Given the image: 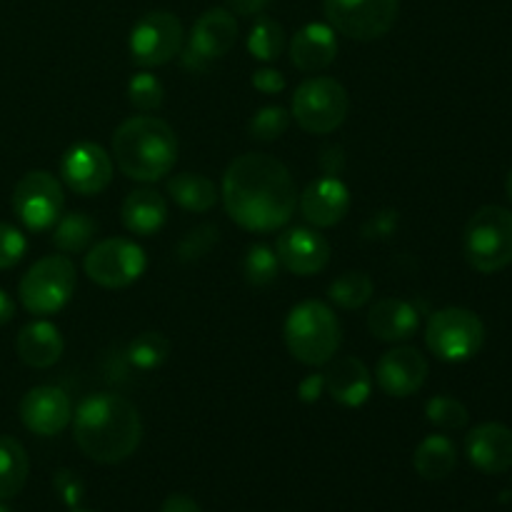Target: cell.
Returning <instances> with one entry per match:
<instances>
[{"instance_id": "obj_1", "label": "cell", "mask_w": 512, "mask_h": 512, "mask_svg": "<svg viewBox=\"0 0 512 512\" xmlns=\"http://www.w3.org/2000/svg\"><path fill=\"white\" fill-rule=\"evenodd\" d=\"M225 213L250 233H273L290 223L298 208V188L290 170L265 153H245L223 175Z\"/></svg>"}, {"instance_id": "obj_2", "label": "cell", "mask_w": 512, "mask_h": 512, "mask_svg": "<svg viewBox=\"0 0 512 512\" xmlns=\"http://www.w3.org/2000/svg\"><path fill=\"white\" fill-rule=\"evenodd\" d=\"M75 445L85 458L103 465L128 460L143 440L140 413L128 398L115 393L88 395L75 410Z\"/></svg>"}, {"instance_id": "obj_3", "label": "cell", "mask_w": 512, "mask_h": 512, "mask_svg": "<svg viewBox=\"0 0 512 512\" xmlns=\"http://www.w3.org/2000/svg\"><path fill=\"white\" fill-rule=\"evenodd\" d=\"M113 158L125 178L155 183L178 163L175 130L155 115L128 118L113 133Z\"/></svg>"}, {"instance_id": "obj_4", "label": "cell", "mask_w": 512, "mask_h": 512, "mask_svg": "<svg viewBox=\"0 0 512 512\" xmlns=\"http://www.w3.org/2000/svg\"><path fill=\"white\" fill-rule=\"evenodd\" d=\"M285 345L303 365H325L340 348V323L333 308L320 300H303L285 320Z\"/></svg>"}, {"instance_id": "obj_5", "label": "cell", "mask_w": 512, "mask_h": 512, "mask_svg": "<svg viewBox=\"0 0 512 512\" xmlns=\"http://www.w3.org/2000/svg\"><path fill=\"white\" fill-rule=\"evenodd\" d=\"M465 260L478 273H498L512 263V213L485 205L468 220L463 233Z\"/></svg>"}, {"instance_id": "obj_6", "label": "cell", "mask_w": 512, "mask_h": 512, "mask_svg": "<svg viewBox=\"0 0 512 512\" xmlns=\"http://www.w3.org/2000/svg\"><path fill=\"white\" fill-rule=\"evenodd\" d=\"M78 273L68 255H45L35 260L18 285L23 308L30 315H53L70 303Z\"/></svg>"}, {"instance_id": "obj_7", "label": "cell", "mask_w": 512, "mask_h": 512, "mask_svg": "<svg viewBox=\"0 0 512 512\" xmlns=\"http://www.w3.org/2000/svg\"><path fill=\"white\" fill-rule=\"evenodd\" d=\"M348 108V90L328 75H315L295 88L293 118L310 135L333 133L343 125Z\"/></svg>"}, {"instance_id": "obj_8", "label": "cell", "mask_w": 512, "mask_h": 512, "mask_svg": "<svg viewBox=\"0 0 512 512\" xmlns=\"http://www.w3.org/2000/svg\"><path fill=\"white\" fill-rule=\"evenodd\" d=\"M425 343L435 358L445 363H465L475 358L485 343V325L473 310L443 308L430 315Z\"/></svg>"}, {"instance_id": "obj_9", "label": "cell", "mask_w": 512, "mask_h": 512, "mask_svg": "<svg viewBox=\"0 0 512 512\" xmlns=\"http://www.w3.org/2000/svg\"><path fill=\"white\" fill-rule=\"evenodd\" d=\"M323 10L335 33L368 43L390 33L400 0H323Z\"/></svg>"}, {"instance_id": "obj_10", "label": "cell", "mask_w": 512, "mask_h": 512, "mask_svg": "<svg viewBox=\"0 0 512 512\" xmlns=\"http://www.w3.org/2000/svg\"><path fill=\"white\" fill-rule=\"evenodd\" d=\"M148 268L145 250L135 240L108 238L95 243L83 260V270L95 285L120 290L133 285Z\"/></svg>"}, {"instance_id": "obj_11", "label": "cell", "mask_w": 512, "mask_h": 512, "mask_svg": "<svg viewBox=\"0 0 512 512\" xmlns=\"http://www.w3.org/2000/svg\"><path fill=\"white\" fill-rule=\"evenodd\" d=\"M65 208L60 180L48 170H30L15 183L13 210L28 230H50Z\"/></svg>"}, {"instance_id": "obj_12", "label": "cell", "mask_w": 512, "mask_h": 512, "mask_svg": "<svg viewBox=\"0 0 512 512\" xmlns=\"http://www.w3.org/2000/svg\"><path fill=\"white\" fill-rule=\"evenodd\" d=\"M183 23L168 10L145 13L130 30L128 48L140 68H160L183 50Z\"/></svg>"}, {"instance_id": "obj_13", "label": "cell", "mask_w": 512, "mask_h": 512, "mask_svg": "<svg viewBox=\"0 0 512 512\" xmlns=\"http://www.w3.org/2000/svg\"><path fill=\"white\" fill-rule=\"evenodd\" d=\"M238 40V20L233 10L210 8L195 20L190 43L185 48V65L195 70H205V65L220 60L230 53V48Z\"/></svg>"}, {"instance_id": "obj_14", "label": "cell", "mask_w": 512, "mask_h": 512, "mask_svg": "<svg viewBox=\"0 0 512 512\" xmlns=\"http://www.w3.org/2000/svg\"><path fill=\"white\" fill-rule=\"evenodd\" d=\"M60 175L73 193L85 195V198L98 195L113 180V155H108L103 145L80 140L65 150L60 160Z\"/></svg>"}, {"instance_id": "obj_15", "label": "cell", "mask_w": 512, "mask_h": 512, "mask_svg": "<svg viewBox=\"0 0 512 512\" xmlns=\"http://www.w3.org/2000/svg\"><path fill=\"white\" fill-rule=\"evenodd\" d=\"M20 420L30 433L40 438H53L63 433L73 420V403L63 388L38 385V388H30L20 400Z\"/></svg>"}, {"instance_id": "obj_16", "label": "cell", "mask_w": 512, "mask_h": 512, "mask_svg": "<svg viewBox=\"0 0 512 512\" xmlns=\"http://www.w3.org/2000/svg\"><path fill=\"white\" fill-rule=\"evenodd\" d=\"M428 360L418 348H393L378 360L375 380L390 398H410L428 380Z\"/></svg>"}, {"instance_id": "obj_17", "label": "cell", "mask_w": 512, "mask_h": 512, "mask_svg": "<svg viewBox=\"0 0 512 512\" xmlns=\"http://www.w3.org/2000/svg\"><path fill=\"white\" fill-rule=\"evenodd\" d=\"M330 253L333 250H330L328 240L318 230L310 228H290L275 240V255H278L280 265L303 278L328 268Z\"/></svg>"}, {"instance_id": "obj_18", "label": "cell", "mask_w": 512, "mask_h": 512, "mask_svg": "<svg viewBox=\"0 0 512 512\" xmlns=\"http://www.w3.org/2000/svg\"><path fill=\"white\" fill-rule=\"evenodd\" d=\"M300 213L315 228H333L348 215L350 190L338 175L313 180L298 198Z\"/></svg>"}, {"instance_id": "obj_19", "label": "cell", "mask_w": 512, "mask_h": 512, "mask_svg": "<svg viewBox=\"0 0 512 512\" xmlns=\"http://www.w3.org/2000/svg\"><path fill=\"white\" fill-rule=\"evenodd\" d=\"M465 453L470 463L483 473H508L512 468V430L503 423L478 425L465 440Z\"/></svg>"}, {"instance_id": "obj_20", "label": "cell", "mask_w": 512, "mask_h": 512, "mask_svg": "<svg viewBox=\"0 0 512 512\" xmlns=\"http://www.w3.org/2000/svg\"><path fill=\"white\" fill-rule=\"evenodd\" d=\"M338 55V38L328 23H308L290 40V63L303 73H320Z\"/></svg>"}, {"instance_id": "obj_21", "label": "cell", "mask_w": 512, "mask_h": 512, "mask_svg": "<svg viewBox=\"0 0 512 512\" xmlns=\"http://www.w3.org/2000/svg\"><path fill=\"white\" fill-rule=\"evenodd\" d=\"M420 328V313L410 300L383 298L370 308L368 330L383 343H403Z\"/></svg>"}, {"instance_id": "obj_22", "label": "cell", "mask_w": 512, "mask_h": 512, "mask_svg": "<svg viewBox=\"0 0 512 512\" xmlns=\"http://www.w3.org/2000/svg\"><path fill=\"white\" fill-rule=\"evenodd\" d=\"M325 393L345 408H360L373 393V375L360 358H340L325 373Z\"/></svg>"}, {"instance_id": "obj_23", "label": "cell", "mask_w": 512, "mask_h": 512, "mask_svg": "<svg viewBox=\"0 0 512 512\" xmlns=\"http://www.w3.org/2000/svg\"><path fill=\"white\" fill-rule=\"evenodd\" d=\"M63 348V335H60V330L50 320H33L15 338L18 358L25 365L38 370H45L58 363L60 355H63Z\"/></svg>"}, {"instance_id": "obj_24", "label": "cell", "mask_w": 512, "mask_h": 512, "mask_svg": "<svg viewBox=\"0 0 512 512\" xmlns=\"http://www.w3.org/2000/svg\"><path fill=\"white\" fill-rule=\"evenodd\" d=\"M120 218H123L128 233L150 238L163 230L165 220H168V203L163 195L150 188L133 190L120 208Z\"/></svg>"}, {"instance_id": "obj_25", "label": "cell", "mask_w": 512, "mask_h": 512, "mask_svg": "<svg viewBox=\"0 0 512 512\" xmlns=\"http://www.w3.org/2000/svg\"><path fill=\"white\" fill-rule=\"evenodd\" d=\"M413 465L420 478L435 483V480H443L453 473L455 465H458V450L448 435H428L415 448Z\"/></svg>"}, {"instance_id": "obj_26", "label": "cell", "mask_w": 512, "mask_h": 512, "mask_svg": "<svg viewBox=\"0 0 512 512\" xmlns=\"http://www.w3.org/2000/svg\"><path fill=\"white\" fill-rule=\"evenodd\" d=\"M168 195L188 213H208L220 193L210 178L200 173H178L168 180Z\"/></svg>"}, {"instance_id": "obj_27", "label": "cell", "mask_w": 512, "mask_h": 512, "mask_svg": "<svg viewBox=\"0 0 512 512\" xmlns=\"http://www.w3.org/2000/svg\"><path fill=\"white\" fill-rule=\"evenodd\" d=\"M30 460L20 440L0 435V500H10L25 488Z\"/></svg>"}, {"instance_id": "obj_28", "label": "cell", "mask_w": 512, "mask_h": 512, "mask_svg": "<svg viewBox=\"0 0 512 512\" xmlns=\"http://www.w3.org/2000/svg\"><path fill=\"white\" fill-rule=\"evenodd\" d=\"M98 233V223L88 213L60 215L53 225V245L60 253H83Z\"/></svg>"}, {"instance_id": "obj_29", "label": "cell", "mask_w": 512, "mask_h": 512, "mask_svg": "<svg viewBox=\"0 0 512 512\" xmlns=\"http://www.w3.org/2000/svg\"><path fill=\"white\" fill-rule=\"evenodd\" d=\"M375 293V285L368 273L363 270H348L340 278H335L328 288L330 303H335L343 310H358L365 303H370Z\"/></svg>"}, {"instance_id": "obj_30", "label": "cell", "mask_w": 512, "mask_h": 512, "mask_svg": "<svg viewBox=\"0 0 512 512\" xmlns=\"http://www.w3.org/2000/svg\"><path fill=\"white\" fill-rule=\"evenodd\" d=\"M248 50L255 60H278L285 50V30L278 20L260 15L248 33Z\"/></svg>"}, {"instance_id": "obj_31", "label": "cell", "mask_w": 512, "mask_h": 512, "mask_svg": "<svg viewBox=\"0 0 512 512\" xmlns=\"http://www.w3.org/2000/svg\"><path fill=\"white\" fill-rule=\"evenodd\" d=\"M170 340L163 333H140L130 340L128 360L138 370H155L168 360Z\"/></svg>"}, {"instance_id": "obj_32", "label": "cell", "mask_w": 512, "mask_h": 512, "mask_svg": "<svg viewBox=\"0 0 512 512\" xmlns=\"http://www.w3.org/2000/svg\"><path fill=\"white\" fill-rule=\"evenodd\" d=\"M278 270L280 260L278 255H275V248H270V245L265 243L250 245L243 260V275L250 285H255V288L270 285L278 278Z\"/></svg>"}, {"instance_id": "obj_33", "label": "cell", "mask_w": 512, "mask_h": 512, "mask_svg": "<svg viewBox=\"0 0 512 512\" xmlns=\"http://www.w3.org/2000/svg\"><path fill=\"white\" fill-rule=\"evenodd\" d=\"M425 418L443 430H460L468 425V408L458 398L450 395H435L425 403Z\"/></svg>"}, {"instance_id": "obj_34", "label": "cell", "mask_w": 512, "mask_h": 512, "mask_svg": "<svg viewBox=\"0 0 512 512\" xmlns=\"http://www.w3.org/2000/svg\"><path fill=\"white\" fill-rule=\"evenodd\" d=\"M288 128H290V113L285 108H280V105H265V108H260L248 123L250 138L263 140V143L278 140L280 135H285V130Z\"/></svg>"}, {"instance_id": "obj_35", "label": "cell", "mask_w": 512, "mask_h": 512, "mask_svg": "<svg viewBox=\"0 0 512 512\" xmlns=\"http://www.w3.org/2000/svg\"><path fill=\"white\" fill-rule=\"evenodd\" d=\"M165 88L153 73L143 70V73L133 75L128 83V100L133 108L143 110V113H150V110H158L163 105Z\"/></svg>"}, {"instance_id": "obj_36", "label": "cell", "mask_w": 512, "mask_h": 512, "mask_svg": "<svg viewBox=\"0 0 512 512\" xmlns=\"http://www.w3.org/2000/svg\"><path fill=\"white\" fill-rule=\"evenodd\" d=\"M218 243V228L213 225H198V228L190 230L178 245V258L180 260H198L203 255H208L213 250V245Z\"/></svg>"}, {"instance_id": "obj_37", "label": "cell", "mask_w": 512, "mask_h": 512, "mask_svg": "<svg viewBox=\"0 0 512 512\" xmlns=\"http://www.w3.org/2000/svg\"><path fill=\"white\" fill-rule=\"evenodd\" d=\"M28 240L15 225L0 223V270H8L23 260Z\"/></svg>"}, {"instance_id": "obj_38", "label": "cell", "mask_w": 512, "mask_h": 512, "mask_svg": "<svg viewBox=\"0 0 512 512\" xmlns=\"http://www.w3.org/2000/svg\"><path fill=\"white\" fill-rule=\"evenodd\" d=\"M53 485H55V493L60 495V500H63L65 505H70V508H78L80 500H83V483H80V478L75 473H70V470H58L53 478Z\"/></svg>"}, {"instance_id": "obj_39", "label": "cell", "mask_w": 512, "mask_h": 512, "mask_svg": "<svg viewBox=\"0 0 512 512\" xmlns=\"http://www.w3.org/2000/svg\"><path fill=\"white\" fill-rule=\"evenodd\" d=\"M253 88L265 95H278L285 90V75L275 68H260L253 73Z\"/></svg>"}, {"instance_id": "obj_40", "label": "cell", "mask_w": 512, "mask_h": 512, "mask_svg": "<svg viewBox=\"0 0 512 512\" xmlns=\"http://www.w3.org/2000/svg\"><path fill=\"white\" fill-rule=\"evenodd\" d=\"M395 225H398V213L388 210V213H380L370 220L368 228H365V235L368 238H388L395 230Z\"/></svg>"}, {"instance_id": "obj_41", "label": "cell", "mask_w": 512, "mask_h": 512, "mask_svg": "<svg viewBox=\"0 0 512 512\" xmlns=\"http://www.w3.org/2000/svg\"><path fill=\"white\" fill-rule=\"evenodd\" d=\"M323 393H325V375H310V378H305L298 388V395L303 403H315Z\"/></svg>"}, {"instance_id": "obj_42", "label": "cell", "mask_w": 512, "mask_h": 512, "mask_svg": "<svg viewBox=\"0 0 512 512\" xmlns=\"http://www.w3.org/2000/svg\"><path fill=\"white\" fill-rule=\"evenodd\" d=\"M160 512H203V510H200V505L195 503L193 498L178 493V495H170V498L165 500Z\"/></svg>"}, {"instance_id": "obj_43", "label": "cell", "mask_w": 512, "mask_h": 512, "mask_svg": "<svg viewBox=\"0 0 512 512\" xmlns=\"http://www.w3.org/2000/svg\"><path fill=\"white\" fill-rule=\"evenodd\" d=\"M230 10L238 15H258L270 5V0H228Z\"/></svg>"}, {"instance_id": "obj_44", "label": "cell", "mask_w": 512, "mask_h": 512, "mask_svg": "<svg viewBox=\"0 0 512 512\" xmlns=\"http://www.w3.org/2000/svg\"><path fill=\"white\" fill-rule=\"evenodd\" d=\"M320 165H323L325 175H338L340 168H343V150L340 148H328L320 158Z\"/></svg>"}, {"instance_id": "obj_45", "label": "cell", "mask_w": 512, "mask_h": 512, "mask_svg": "<svg viewBox=\"0 0 512 512\" xmlns=\"http://www.w3.org/2000/svg\"><path fill=\"white\" fill-rule=\"evenodd\" d=\"M13 315H15L13 298H10V295L0 288V325L10 323V320H13Z\"/></svg>"}, {"instance_id": "obj_46", "label": "cell", "mask_w": 512, "mask_h": 512, "mask_svg": "<svg viewBox=\"0 0 512 512\" xmlns=\"http://www.w3.org/2000/svg\"><path fill=\"white\" fill-rule=\"evenodd\" d=\"M505 188H508V198L512 200V170L508 173V183H505Z\"/></svg>"}, {"instance_id": "obj_47", "label": "cell", "mask_w": 512, "mask_h": 512, "mask_svg": "<svg viewBox=\"0 0 512 512\" xmlns=\"http://www.w3.org/2000/svg\"><path fill=\"white\" fill-rule=\"evenodd\" d=\"M0 512H10L8 508H5V505H0Z\"/></svg>"}, {"instance_id": "obj_48", "label": "cell", "mask_w": 512, "mask_h": 512, "mask_svg": "<svg viewBox=\"0 0 512 512\" xmlns=\"http://www.w3.org/2000/svg\"><path fill=\"white\" fill-rule=\"evenodd\" d=\"M73 512H93V510H80V508H75Z\"/></svg>"}]
</instances>
